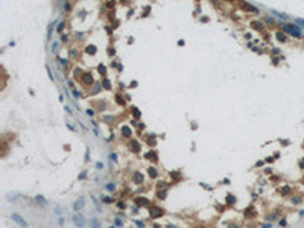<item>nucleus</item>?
<instances>
[{
  "mask_svg": "<svg viewBox=\"0 0 304 228\" xmlns=\"http://www.w3.org/2000/svg\"><path fill=\"white\" fill-rule=\"evenodd\" d=\"M91 227L93 228H101V225H99V222L96 219H91Z\"/></svg>",
  "mask_w": 304,
  "mask_h": 228,
  "instance_id": "1a4fd4ad",
  "label": "nucleus"
},
{
  "mask_svg": "<svg viewBox=\"0 0 304 228\" xmlns=\"http://www.w3.org/2000/svg\"><path fill=\"white\" fill-rule=\"evenodd\" d=\"M47 73H49V78L52 79V81H53L55 78H53V75H52V72H50V69H49V67H47Z\"/></svg>",
  "mask_w": 304,
  "mask_h": 228,
  "instance_id": "f3484780",
  "label": "nucleus"
},
{
  "mask_svg": "<svg viewBox=\"0 0 304 228\" xmlns=\"http://www.w3.org/2000/svg\"><path fill=\"white\" fill-rule=\"evenodd\" d=\"M102 201H103V202H106V204H109V202H113V199H111V198H103Z\"/></svg>",
  "mask_w": 304,
  "mask_h": 228,
  "instance_id": "a211bd4d",
  "label": "nucleus"
},
{
  "mask_svg": "<svg viewBox=\"0 0 304 228\" xmlns=\"http://www.w3.org/2000/svg\"><path fill=\"white\" fill-rule=\"evenodd\" d=\"M114 224H116V227H120V225H122V220H120V219H119V217H117Z\"/></svg>",
  "mask_w": 304,
  "mask_h": 228,
  "instance_id": "dca6fc26",
  "label": "nucleus"
},
{
  "mask_svg": "<svg viewBox=\"0 0 304 228\" xmlns=\"http://www.w3.org/2000/svg\"><path fill=\"white\" fill-rule=\"evenodd\" d=\"M111 158H113V161H117V155L116 154H111Z\"/></svg>",
  "mask_w": 304,
  "mask_h": 228,
  "instance_id": "4be33fe9",
  "label": "nucleus"
},
{
  "mask_svg": "<svg viewBox=\"0 0 304 228\" xmlns=\"http://www.w3.org/2000/svg\"><path fill=\"white\" fill-rule=\"evenodd\" d=\"M11 219L14 220L17 225H20L21 228H26V227H27V222H26V220H24L18 213H12V214H11Z\"/></svg>",
  "mask_w": 304,
  "mask_h": 228,
  "instance_id": "f03ea898",
  "label": "nucleus"
},
{
  "mask_svg": "<svg viewBox=\"0 0 304 228\" xmlns=\"http://www.w3.org/2000/svg\"><path fill=\"white\" fill-rule=\"evenodd\" d=\"M277 40H278V41H286V37H284L283 34H280V32H278V34H277Z\"/></svg>",
  "mask_w": 304,
  "mask_h": 228,
  "instance_id": "9d476101",
  "label": "nucleus"
},
{
  "mask_svg": "<svg viewBox=\"0 0 304 228\" xmlns=\"http://www.w3.org/2000/svg\"><path fill=\"white\" fill-rule=\"evenodd\" d=\"M114 189H116V187H114V184H111V182H109V184H106V190L113 192V190H114Z\"/></svg>",
  "mask_w": 304,
  "mask_h": 228,
  "instance_id": "f8f14e48",
  "label": "nucleus"
},
{
  "mask_svg": "<svg viewBox=\"0 0 304 228\" xmlns=\"http://www.w3.org/2000/svg\"><path fill=\"white\" fill-rule=\"evenodd\" d=\"M73 224H75L78 228H82L84 225H85V217H84L82 214L78 213V214H75V216H73Z\"/></svg>",
  "mask_w": 304,
  "mask_h": 228,
  "instance_id": "7ed1b4c3",
  "label": "nucleus"
},
{
  "mask_svg": "<svg viewBox=\"0 0 304 228\" xmlns=\"http://www.w3.org/2000/svg\"><path fill=\"white\" fill-rule=\"evenodd\" d=\"M261 228H272V224H263Z\"/></svg>",
  "mask_w": 304,
  "mask_h": 228,
  "instance_id": "6ab92c4d",
  "label": "nucleus"
},
{
  "mask_svg": "<svg viewBox=\"0 0 304 228\" xmlns=\"http://www.w3.org/2000/svg\"><path fill=\"white\" fill-rule=\"evenodd\" d=\"M84 205H85V199H84V198H78V199L73 202V210L79 211V210H82Z\"/></svg>",
  "mask_w": 304,
  "mask_h": 228,
  "instance_id": "20e7f679",
  "label": "nucleus"
},
{
  "mask_svg": "<svg viewBox=\"0 0 304 228\" xmlns=\"http://www.w3.org/2000/svg\"><path fill=\"white\" fill-rule=\"evenodd\" d=\"M242 8L246 9V11H251V12H258V9L255 6H251V5H246V3H242Z\"/></svg>",
  "mask_w": 304,
  "mask_h": 228,
  "instance_id": "39448f33",
  "label": "nucleus"
},
{
  "mask_svg": "<svg viewBox=\"0 0 304 228\" xmlns=\"http://www.w3.org/2000/svg\"><path fill=\"white\" fill-rule=\"evenodd\" d=\"M283 26V31L287 32L289 35L295 38H300L301 37V26H296V24H281Z\"/></svg>",
  "mask_w": 304,
  "mask_h": 228,
  "instance_id": "f257e3e1",
  "label": "nucleus"
},
{
  "mask_svg": "<svg viewBox=\"0 0 304 228\" xmlns=\"http://www.w3.org/2000/svg\"><path fill=\"white\" fill-rule=\"evenodd\" d=\"M295 21H296V23H298V24H304V20H301V18H296Z\"/></svg>",
  "mask_w": 304,
  "mask_h": 228,
  "instance_id": "412c9836",
  "label": "nucleus"
},
{
  "mask_svg": "<svg viewBox=\"0 0 304 228\" xmlns=\"http://www.w3.org/2000/svg\"><path fill=\"white\" fill-rule=\"evenodd\" d=\"M135 224H137V227H140V228H143V224H141V222H138V220H135Z\"/></svg>",
  "mask_w": 304,
  "mask_h": 228,
  "instance_id": "b1692460",
  "label": "nucleus"
},
{
  "mask_svg": "<svg viewBox=\"0 0 304 228\" xmlns=\"http://www.w3.org/2000/svg\"><path fill=\"white\" fill-rule=\"evenodd\" d=\"M66 111H67L69 114H72V110H70V107H66Z\"/></svg>",
  "mask_w": 304,
  "mask_h": 228,
  "instance_id": "a878e982",
  "label": "nucleus"
},
{
  "mask_svg": "<svg viewBox=\"0 0 304 228\" xmlns=\"http://www.w3.org/2000/svg\"><path fill=\"white\" fill-rule=\"evenodd\" d=\"M35 201H37V202H38V204H41V205H43V207H44V205H46V204H47V201H46V199H44V198H43V196H40V195H38V196H35Z\"/></svg>",
  "mask_w": 304,
  "mask_h": 228,
  "instance_id": "423d86ee",
  "label": "nucleus"
},
{
  "mask_svg": "<svg viewBox=\"0 0 304 228\" xmlns=\"http://www.w3.org/2000/svg\"><path fill=\"white\" fill-rule=\"evenodd\" d=\"M62 27H64V23L61 21V23L58 24V27H56V29H58V32H61V31H62Z\"/></svg>",
  "mask_w": 304,
  "mask_h": 228,
  "instance_id": "2eb2a0df",
  "label": "nucleus"
},
{
  "mask_svg": "<svg viewBox=\"0 0 304 228\" xmlns=\"http://www.w3.org/2000/svg\"><path fill=\"white\" fill-rule=\"evenodd\" d=\"M87 114H88V116H93V114H94V111H93V110H88V111H87Z\"/></svg>",
  "mask_w": 304,
  "mask_h": 228,
  "instance_id": "393cba45",
  "label": "nucleus"
},
{
  "mask_svg": "<svg viewBox=\"0 0 304 228\" xmlns=\"http://www.w3.org/2000/svg\"><path fill=\"white\" fill-rule=\"evenodd\" d=\"M251 26H253V29H261V23H258V21H253Z\"/></svg>",
  "mask_w": 304,
  "mask_h": 228,
  "instance_id": "6e6552de",
  "label": "nucleus"
},
{
  "mask_svg": "<svg viewBox=\"0 0 304 228\" xmlns=\"http://www.w3.org/2000/svg\"><path fill=\"white\" fill-rule=\"evenodd\" d=\"M134 179H135V182H138L140 184L141 181H143V176L140 175V173H135V176H134Z\"/></svg>",
  "mask_w": 304,
  "mask_h": 228,
  "instance_id": "0eeeda50",
  "label": "nucleus"
},
{
  "mask_svg": "<svg viewBox=\"0 0 304 228\" xmlns=\"http://www.w3.org/2000/svg\"><path fill=\"white\" fill-rule=\"evenodd\" d=\"M56 49H58V41H55V43L52 44V52H56Z\"/></svg>",
  "mask_w": 304,
  "mask_h": 228,
  "instance_id": "ddd939ff",
  "label": "nucleus"
},
{
  "mask_svg": "<svg viewBox=\"0 0 304 228\" xmlns=\"http://www.w3.org/2000/svg\"><path fill=\"white\" fill-rule=\"evenodd\" d=\"M265 23H266V24H274L275 21H274V18H271V17L268 18V17H266V18H265Z\"/></svg>",
  "mask_w": 304,
  "mask_h": 228,
  "instance_id": "9b49d317",
  "label": "nucleus"
},
{
  "mask_svg": "<svg viewBox=\"0 0 304 228\" xmlns=\"http://www.w3.org/2000/svg\"><path fill=\"white\" fill-rule=\"evenodd\" d=\"M274 14H275L277 17H280V18H287V17H286V15H284V14H280V12H277V11H274Z\"/></svg>",
  "mask_w": 304,
  "mask_h": 228,
  "instance_id": "4468645a",
  "label": "nucleus"
},
{
  "mask_svg": "<svg viewBox=\"0 0 304 228\" xmlns=\"http://www.w3.org/2000/svg\"><path fill=\"white\" fill-rule=\"evenodd\" d=\"M55 213L59 214V213H61V207H56V208H55Z\"/></svg>",
  "mask_w": 304,
  "mask_h": 228,
  "instance_id": "5701e85b",
  "label": "nucleus"
},
{
  "mask_svg": "<svg viewBox=\"0 0 304 228\" xmlns=\"http://www.w3.org/2000/svg\"><path fill=\"white\" fill-rule=\"evenodd\" d=\"M58 224H59V225H64V217H58Z\"/></svg>",
  "mask_w": 304,
  "mask_h": 228,
  "instance_id": "aec40b11",
  "label": "nucleus"
}]
</instances>
